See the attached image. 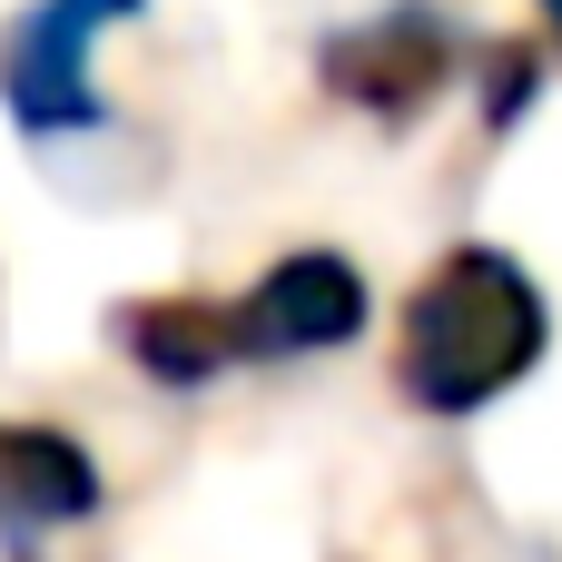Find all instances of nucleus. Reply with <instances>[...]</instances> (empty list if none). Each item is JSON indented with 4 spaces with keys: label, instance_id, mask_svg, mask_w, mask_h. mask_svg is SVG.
Segmentation results:
<instances>
[{
    "label": "nucleus",
    "instance_id": "3",
    "mask_svg": "<svg viewBox=\"0 0 562 562\" xmlns=\"http://www.w3.org/2000/svg\"><path fill=\"white\" fill-rule=\"evenodd\" d=\"M227 326H237V356H326V346H356L366 336V277L336 247H296V257H277L227 306Z\"/></svg>",
    "mask_w": 562,
    "mask_h": 562
},
{
    "label": "nucleus",
    "instance_id": "2",
    "mask_svg": "<svg viewBox=\"0 0 562 562\" xmlns=\"http://www.w3.org/2000/svg\"><path fill=\"white\" fill-rule=\"evenodd\" d=\"M148 0H40L10 40H0V99L30 138H59V128H99L109 99L89 79V40L109 20H138Z\"/></svg>",
    "mask_w": 562,
    "mask_h": 562
},
{
    "label": "nucleus",
    "instance_id": "6",
    "mask_svg": "<svg viewBox=\"0 0 562 562\" xmlns=\"http://www.w3.org/2000/svg\"><path fill=\"white\" fill-rule=\"evenodd\" d=\"M119 336H128V356H138L158 385H207V375L237 366V326H227V306H198V296H158V306H138Z\"/></svg>",
    "mask_w": 562,
    "mask_h": 562
},
{
    "label": "nucleus",
    "instance_id": "7",
    "mask_svg": "<svg viewBox=\"0 0 562 562\" xmlns=\"http://www.w3.org/2000/svg\"><path fill=\"white\" fill-rule=\"evenodd\" d=\"M494 59H504V69L484 79V119H494V128H514V119H524V99H533V49H494Z\"/></svg>",
    "mask_w": 562,
    "mask_h": 562
},
{
    "label": "nucleus",
    "instance_id": "1",
    "mask_svg": "<svg viewBox=\"0 0 562 562\" xmlns=\"http://www.w3.org/2000/svg\"><path fill=\"white\" fill-rule=\"evenodd\" d=\"M543 346H553V316H543V286L524 277V257L454 247L405 296L395 375H405V405H425V415H484L494 395H514L543 366Z\"/></svg>",
    "mask_w": 562,
    "mask_h": 562
},
{
    "label": "nucleus",
    "instance_id": "8",
    "mask_svg": "<svg viewBox=\"0 0 562 562\" xmlns=\"http://www.w3.org/2000/svg\"><path fill=\"white\" fill-rule=\"evenodd\" d=\"M543 20H553V40H562V0H543Z\"/></svg>",
    "mask_w": 562,
    "mask_h": 562
},
{
    "label": "nucleus",
    "instance_id": "4",
    "mask_svg": "<svg viewBox=\"0 0 562 562\" xmlns=\"http://www.w3.org/2000/svg\"><path fill=\"white\" fill-rule=\"evenodd\" d=\"M445 79H454V30L425 0H395V10H375V20L326 40V89L375 109V119H415Z\"/></svg>",
    "mask_w": 562,
    "mask_h": 562
},
{
    "label": "nucleus",
    "instance_id": "5",
    "mask_svg": "<svg viewBox=\"0 0 562 562\" xmlns=\"http://www.w3.org/2000/svg\"><path fill=\"white\" fill-rule=\"evenodd\" d=\"M79 514H99V464L49 425H0V524L10 533H59Z\"/></svg>",
    "mask_w": 562,
    "mask_h": 562
}]
</instances>
